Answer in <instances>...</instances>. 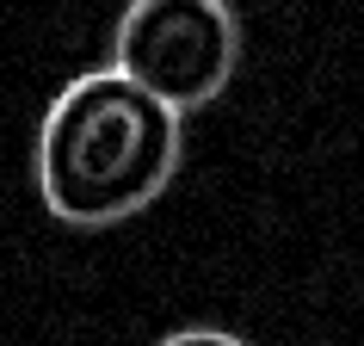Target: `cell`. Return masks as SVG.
I'll return each mask as SVG.
<instances>
[{
  "label": "cell",
  "mask_w": 364,
  "mask_h": 346,
  "mask_svg": "<svg viewBox=\"0 0 364 346\" xmlns=\"http://www.w3.org/2000/svg\"><path fill=\"white\" fill-rule=\"evenodd\" d=\"M186 154V112L124 68H87L38 124V198L68 229H112L149 211Z\"/></svg>",
  "instance_id": "6da1fadb"
},
{
  "label": "cell",
  "mask_w": 364,
  "mask_h": 346,
  "mask_svg": "<svg viewBox=\"0 0 364 346\" xmlns=\"http://www.w3.org/2000/svg\"><path fill=\"white\" fill-rule=\"evenodd\" d=\"M112 68L173 112H204L241 68V19L229 0H130L112 31Z\"/></svg>",
  "instance_id": "7a4b0ae2"
},
{
  "label": "cell",
  "mask_w": 364,
  "mask_h": 346,
  "mask_svg": "<svg viewBox=\"0 0 364 346\" xmlns=\"http://www.w3.org/2000/svg\"><path fill=\"white\" fill-rule=\"evenodd\" d=\"M161 346H247V340L229 334V327H179V334H167Z\"/></svg>",
  "instance_id": "3957f363"
}]
</instances>
